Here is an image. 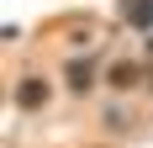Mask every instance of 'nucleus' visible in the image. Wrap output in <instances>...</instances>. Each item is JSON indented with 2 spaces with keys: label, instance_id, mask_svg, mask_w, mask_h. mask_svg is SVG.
<instances>
[{
  "label": "nucleus",
  "instance_id": "20e7f679",
  "mask_svg": "<svg viewBox=\"0 0 153 148\" xmlns=\"http://www.w3.org/2000/svg\"><path fill=\"white\" fill-rule=\"evenodd\" d=\"M90 74H95V64H90V58L69 64V90H90Z\"/></svg>",
  "mask_w": 153,
  "mask_h": 148
},
{
  "label": "nucleus",
  "instance_id": "7ed1b4c3",
  "mask_svg": "<svg viewBox=\"0 0 153 148\" xmlns=\"http://www.w3.org/2000/svg\"><path fill=\"white\" fill-rule=\"evenodd\" d=\"M106 79H111L116 90H132V85L143 79V69H137V64H111V69H106Z\"/></svg>",
  "mask_w": 153,
  "mask_h": 148
},
{
  "label": "nucleus",
  "instance_id": "f257e3e1",
  "mask_svg": "<svg viewBox=\"0 0 153 148\" xmlns=\"http://www.w3.org/2000/svg\"><path fill=\"white\" fill-rule=\"evenodd\" d=\"M16 106H21V111L48 106V79H37V74H32V79H21V85H16Z\"/></svg>",
  "mask_w": 153,
  "mask_h": 148
},
{
  "label": "nucleus",
  "instance_id": "f03ea898",
  "mask_svg": "<svg viewBox=\"0 0 153 148\" xmlns=\"http://www.w3.org/2000/svg\"><path fill=\"white\" fill-rule=\"evenodd\" d=\"M122 16L132 21V27L148 32V27H153V0H122Z\"/></svg>",
  "mask_w": 153,
  "mask_h": 148
}]
</instances>
